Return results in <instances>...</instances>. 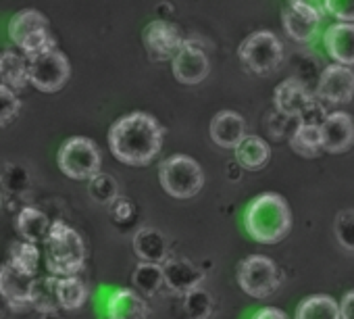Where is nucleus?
<instances>
[{
  "mask_svg": "<svg viewBox=\"0 0 354 319\" xmlns=\"http://www.w3.org/2000/svg\"><path fill=\"white\" fill-rule=\"evenodd\" d=\"M57 298L61 309L75 311L82 309L88 300V286L77 277H57Z\"/></svg>",
  "mask_w": 354,
  "mask_h": 319,
  "instance_id": "obj_27",
  "label": "nucleus"
},
{
  "mask_svg": "<svg viewBox=\"0 0 354 319\" xmlns=\"http://www.w3.org/2000/svg\"><path fill=\"white\" fill-rule=\"evenodd\" d=\"M106 319H150V307L140 292L119 288L106 300Z\"/></svg>",
  "mask_w": 354,
  "mask_h": 319,
  "instance_id": "obj_19",
  "label": "nucleus"
},
{
  "mask_svg": "<svg viewBox=\"0 0 354 319\" xmlns=\"http://www.w3.org/2000/svg\"><path fill=\"white\" fill-rule=\"evenodd\" d=\"M165 127L156 117L133 111L119 117L109 129V148L119 163L129 167H146L162 148Z\"/></svg>",
  "mask_w": 354,
  "mask_h": 319,
  "instance_id": "obj_1",
  "label": "nucleus"
},
{
  "mask_svg": "<svg viewBox=\"0 0 354 319\" xmlns=\"http://www.w3.org/2000/svg\"><path fill=\"white\" fill-rule=\"evenodd\" d=\"M28 71H30V84L36 90L50 94L65 88L71 75V65L65 53L55 48L34 59H28Z\"/></svg>",
  "mask_w": 354,
  "mask_h": 319,
  "instance_id": "obj_10",
  "label": "nucleus"
},
{
  "mask_svg": "<svg viewBox=\"0 0 354 319\" xmlns=\"http://www.w3.org/2000/svg\"><path fill=\"white\" fill-rule=\"evenodd\" d=\"M9 263L17 271L34 277L36 271H38V265H40V248H38V244L26 242V240L13 242L11 248H9Z\"/></svg>",
  "mask_w": 354,
  "mask_h": 319,
  "instance_id": "obj_28",
  "label": "nucleus"
},
{
  "mask_svg": "<svg viewBox=\"0 0 354 319\" xmlns=\"http://www.w3.org/2000/svg\"><path fill=\"white\" fill-rule=\"evenodd\" d=\"M323 3H308V0H292L281 11V24L286 34L296 42H310L323 21Z\"/></svg>",
  "mask_w": 354,
  "mask_h": 319,
  "instance_id": "obj_11",
  "label": "nucleus"
},
{
  "mask_svg": "<svg viewBox=\"0 0 354 319\" xmlns=\"http://www.w3.org/2000/svg\"><path fill=\"white\" fill-rule=\"evenodd\" d=\"M34 277L17 271L9 261L0 265V296L5 298L11 311L21 313L32 307Z\"/></svg>",
  "mask_w": 354,
  "mask_h": 319,
  "instance_id": "obj_15",
  "label": "nucleus"
},
{
  "mask_svg": "<svg viewBox=\"0 0 354 319\" xmlns=\"http://www.w3.org/2000/svg\"><path fill=\"white\" fill-rule=\"evenodd\" d=\"M44 263L55 277H73L86 265V244L80 232L65 221H53L44 242Z\"/></svg>",
  "mask_w": 354,
  "mask_h": 319,
  "instance_id": "obj_3",
  "label": "nucleus"
},
{
  "mask_svg": "<svg viewBox=\"0 0 354 319\" xmlns=\"http://www.w3.org/2000/svg\"><path fill=\"white\" fill-rule=\"evenodd\" d=\"M342 319H354V290L346 292L339 300Z\"/></svg>",
  "mask_w": 354,
  "mask_h": 319,
  "instance_id": "obj_38",
  "label": "nucleus"
},
{
  "mask_svg": "<svg viewBox=\"0 0 354 319\" xmlns=\"http://www.w3.org/2000/svg\"><path fill=\"white\" fill-rule=\"evenodd\" d=\"M32 307L42 313H57L61 309L59 298H57V277H40L34 282V292H32Z\"/></svg>",
  "mask_w": 354,
  "mask_h": 319,
  "instance_id": "obj_30",
  "label": "nucleus"
},
{
  "mask_svg": "<svg viewBox=\"0 0 354 319\" xmlns=\"http://www.w3.org/2000/svg\"><path fill=\"white\" fill-rule=\"evenodd\" d=\"M0 209H3V192H0Z\"/></svg>",
  "mask_w": 354,
  "mask_h": 319,
  "instance_id": "obj_41",
  "label": "nucleus"
},
{
  "mask_svg": "<svg viewBox=\"0 0 354 319\" xmlns=\"http://www.w3.org/2000/svg\"><path fill=\"white\" fill-rule=\"evenodd\" d=\"M9 38L17 48H21L26 59H34L57 48V38L50 34L48 19L36 9H24L11 19Z\"/></svg>",
  "mask_w": 354,
  "mask_h": 319,
  "instance_id": "obj_5",
  "label": "nucleus"
},
{
  "mask_svg": "<svg viewBox=\"0 0 354 319\" xmlns=\"http://www.w3.org/2000/svg\"><path fill=\"white\" fill-rule=\"evenodd\" d=\"M40 319H63L61 315H59V311L57 313H42L40 315Z\"/></svg>",
  "mask_w": 354,
  "mask_h": 319,
  "instance_id": "obj_40",
  "label": "nucleus"
},
{
  "mask_svg": "<svg viewBox=\"0 0 354 319\" xmlns=\"http://www.w3.org/2000/svg\"><path fill=\"white\" fill-rule=\"evenodd\" d=\"M244 226L252 240L261 244H277L292 230V209L277 192H263L248 205Z\"/></svg>",
  "mask_w": 354,
  "mask_h": 319,
  "instance_id": "obj_2",
  "label": "nucleus"
},
{
  "mask_svg": "<svg viewBox=\"0 0 354 319\" xmlns=\"http://www.w3.org/2000/svg\"><path fill=\"white\" fill-rule=\"evenodd\" d=\"M88 194L94 203L113 207L121 197H119V184L111 174H98L88 182Z\"/></svg>",
  "mask_w": 354,
  "mask_h": 319,
  "instance_id": "obj_31",
  "label": "nucleus"
},
{
  "mask_svg": "<svg viewBox=\"0 0 354 319\" xmlns=\"http://www.w3.org/2000/svg\"><path fill=\"white\" fill-rule=\"evenodd\" d=\"M323 7L339 24H354V0H325Z\"/></svg>",
  "mask_w": 354,
  "mask_h": 319,
  "instance_id": "obj_36",
  "label": "nucleus"
},
{
  "mask_svg": "<svg viewBox=\"0 0 354 319\" xmlns=\"http://www.w3.org/2000/svg\"><path fill=\"white\" fill-rule=\"evenodd\" d=\"M158 182L171 199L186 201L194 199L203 190L205 172L196 158L188 154H173L158 165Z\"/></svg>",
  "mask_w": 354,
  "mask_h": 319,
  "instance_id": "obj_4",
  "label": "nucleus"
},
{
  "mask_svg": "<svg viewBox=\"0 0 354 319\" xmlns=\"http://www.w3.org/2000/svg\"><path fill=\"white\" fill-rule=\"evenodd\" d=\"M133 205L125 199H119L115 205H113V219L117 224H129L133 219Z\"/></svg>",
  "mask_w": 354,
  "mask_h": 319,
  "instance_id": "obj_37",
  "label": "nucleus"
},
{
  "mask_svg": "<svg viewBox=\"0 0 354 319\" xmlns=\"http://www.w3.org/2000/svg\"><path fill=\"white\" fill-rule=\"evenodd\" d=\"M162 275H165V286L171 292L182 296L201 288V284L205 282V271L198 265H194L190 259H169L162 265Z\"/></svg>",
  "mask_w": 354,
  "mask_h": 319,
  "instance_id": "obj_17",
  "label": "nucleus"
},
{
  "mask_svg": "<svg viewBox=\"0 0 354 319\" xmlns=\"http://www.w3.org/2000/svg\"><path fill=\"white\" fill-rule=\"evenodd\" d=\"M321 144L329 154L348 152L354 144V119L344 111L329 113L321 123Z\"/></svg>",
  "mask_w": 354,
  "mask_h": 319,
  "instance_id": "obj_16",
  "label": "nucleus"
},
{
  "mask_svg": "<svg viewBox=\"0 0 354 319\" xmlns=\"http://www.w3.org/2000/svg\"><path fill=\"white\" fill-rule=\"evenodd\" d=\"M271 158V148L261 136H246L236 148V161L246 172H261Z\"/></svg>",
  "mask_w": 354,
  "mask_h": 319,
  "instance_id": "obj_23",
  "label": "nucleus"
},
{
  "mask_svg": "<svg viewBox=\"0 0 354 319\" xmlns=\"http://www.w3.org/2000/svg\"><path fill=\"white\" fill-rule=\"evenodd\" d=\"M19 109H21V100L17 98L15 90L0 84V127L9 125L19 115Z\"/></svg>",
  "mask_w": 354,
  "mask_h": 319,
  "instance_id": "obj_35",
  "label": "nucleus"
},
{
  "mask_svg": "<svg viewBox=\"0 0 354 319\" xmlns=\"http://www.w3.org/2000/svg\"><path fill=\"white\" fill-rule=\"evenodd\" d=\"M59 170L71 180H92L100 174L102 156L94 140L86 136H73L59 148Z\"/></svg>",
  "mask_w": 354,
  "mask_h": 319,
  "instance_id": "obj_8",
  "label": "nucleus"
},
{
  "mask_svg": "<svg viewBox=\"0 0 354 319\" xmlns=\"http://www.w3.org/2000/svg\"><path fill=\"white\" fill-rule=\"evenodd\" d=\"M213 296L203 286L184 296V311L190 319H209L213 313Z\"/></svg>",
  "mask_w": 354,
  "mask_h": 319,
  "instance_id": "obj_32",
  "label": "nucleus"
},
{
  "mask_svg": "<svg viewBox=\"0 0 354 319\" xmlns=\"http://www.w3.org/2000/svg\"><path fill=\"white\" fill-rule=\"evenodd\" d=\"M335 240L339 242L342 248L354 253V209L342 211L333 224Z\"/></svg>",
  "mask_w": 354,
  "mask_h": 319,
  "instance_id": "obj_34",
  "label": "nucleus"
},
{
  "mask_svg": "<svg viewBox=\"0 0 354 319\" xmlns=\"http://www.w3.org/2000/svg\"><path fill=\"white\" fill-rule=\"evenodd\" d=\"M290 148L304 156V158H315L323 152L321 144V125L315 123H298L294 131L290 134Z\"/></svg>",
  "mask_w": 354,
  "mask_h": 319,
  "instance_id": "obj_26",
  "label": "nucleus"
},
{
  "mask_svg": "<svg viewBox=\"0 0 354 319\" xmlns=\"http://www.w3.org/2000/svg\"><path fill=\"white\" fill-rule=\"evenodd\" d=\"M131 282L136 290L144 296H154L162 286H165V275H162V265L156 263H140L133 273Z\"/></svg>",
  "mask_w": 354,
  "mask_h": 319,
  "instance_id": "obj_29",
  "label": "nucleus"
},
{
  "mask_svg": "<svg viewBox=\"0 0 354 319\" xmlns=\"http://www.w3.org/2000/svg\"><path fill=\"white\" fill-rule=\"evenodd\" d=\"M0 84L21 90L30 84V71H28V59L15 51H3L0 53Z\"/></svg>",
  "mask_w": 354,
  "mask_h": 319,
  "instance_id": "obj_24",
  "label": "nucleus"
},
{
  "mask_svg": "<svg viewBox=\"0 0 354 319\" xmlns=\"http://www.w3.org/2000/svg\"><path fill=\"white\" fill-rule=\"evenodd\" d=\"M184 42L186 38L182 36V30L165 19H156L144 30V46L152 61H173Z\"/></svg>",
  "mask_w": 354,
  "mask_h": 319,
  "instance_id": "obj_13",
  "label": "nucleus"
},
{
  "mask_svg": "<svg viewBox=\"0 0 354 319\" xmlns=\"http://www.w3.org/2000/svg\"><path fill=\"white\" fill-rule=\"evenodd\" d=\"M5 190L13 197H24L30 190V172L19 165V163H11L3 170V182Z\"/></svg>",
  "mask_w": 354,
  "mask_h": 319,
  "instance_id": "obj_33",
  "label": "nucleus"
},
{
  "mask_svg": "<svg viewBox=\"0 0 354 319\" xmlns=\"http://www.w3.org/2000/svg\"><path fill=\"white\" fill-rule=\"evenodd\" d=\"M15 228H17L21 240L40 244V242H46L53 224L48 221L44 211H40L36 207H21L15 217Z\"/></svg>",
  "mask_w": 354,
  "mask_h": 319,
  "instance_id": "obj_22",
  "label": "nucleus"
},
{
  "mask_svg": "<svg viewBox=\"0 0 354 319\" xmlns=\"http://www.w3.org/2000/svg\"><path fill=\"white\" fill-rule=\"evenodd\" d=\"M294 319H342L339 302L329 294H310L296 307Z\"/></svg>",
  "mask_w": 354,
  "mask_h": 319,
  "instance_id": "obj_25",
  "label": "nucleus"
},
{
  "mask_svg": "<svg viewBox=\"0 0 354 319\" xmlns=\"http://www.w3.org/2000/svg\"><path fill=\"white\" fill-rule=\"evenodd\" d=\"M0 182H3V170H0Z\"/></svg>",
  "mask_w": 354,
  "mask_h": 319,
  "instance_id": "obj_42",
  "label": "nucleus"
},
{
  "mask_svg": "<svg viewBox=\"0 0 354 319\" xmlns=\"http://www.w3.org/2000/svg\"><path fill=\"white\" fill-rule=\"evenodd\" d=\"M175 80L184 86H196L203 84L211 73V61L203 44L196 40H186L182 51L171 61Z\"/></svg>",
  "mask_w": 354,
  "mask_h": 319,
  "instance_id": "obj_12",
  "label": "nucleus"
},
{
  "mask_svg": "<svg viewBox=\"0 0 354 319\" xmlns=\"http://www.w3.org/2000/svg\"><path fill=\"white\" fill-rule=\"evenodd\" d=\"M133 253L140 263L165 265L169 261V240L156 228H140L133 236Z\"/></svg>",
  "mask_w": 354,
  "mask_h": 319,
  "instance_id": "obj_21",
  "label": "nucleus"
},
{
  "mask_svg": "<svg viewBox=\"0 0 354 319\" xmlns=\"http://www.w3.org/2000/svg\"><path fill=\"white\" fill-rule=\"evenodd\" d=\"M209 134H211V140L219 148H227V150H236L242 144V140L248 136L244 117L236 111H230V109L219 111L211 119Z\"/></svg>",
  "mask_w": 354,
  "mask_h": 319,
  "instance_id": "obj_18",
  "label": "nucleus"
},
{
  "mask_svg": "<svg viewBox=\"0 0 354 319\" xmlns=\"http://www.w3.org/2000/svg\"><path fill=\"white\" fill-rule=\"evenodd\" d=\"M323 44L335 65L354 69V24L331 26L323 36Z\"/></svg>",
  "mask_w": 354,
  "mask_h": 319,
  "instance_id": "obj_20",
  "label": "nucleus"
},
{
  "mask_svg": "<svg viewBox=\"0 0 354 319\" xmlns=\"http://www.w3.org/2000/svg\"><path fill=\"white\" fill-rule=\"evenodd\" d=\"M238 59L246 71L257 75H269L277 71L283 61V44L273 32L259 30L244 38L238 48Z\"/></svg>",
  "mask_w": 354,
  "mask_h": 319,
  "instance_id": "obj_7",
  "label": "nucleus"
},
{
  "mask_svg": "<svg viewBox=\"0 0 354 319\" xmlns=\"http://www.w3.org/2000/svg\"><path fill=\"white\" fill-rule=\"evenodd\" d=\"M236 280L248 296L265 300L279 290L283 282V271L273 259L265 255H250L240 261Z\"/></svg>",
  "mask_w": 354,
  "mask_h": 319,
  "instance_id": "obj_6",
  "label": "nucleus"
},
{
  "mask_svg": "<svg viewBox=\"0 0 354 319\" xmlns=\"http://www.w3.org/2000/svg\"><path fill=\"white\" fill-rule=\"evenodd\" d=\"M273 104L275 109L292 119H298V123H315L321 125L317 121V115L321 119L323 117V109L317 102V98L308 92L306 84L298 78H288L286 82H281L275 92H273Z\"/></svg>",
  "mask_w": 354,
  "mask_h": 319,
  "instance_id": "obj_9",
  "label": "nucleus"
},
{
  "mask_svg": "<svg viewBox=\"0 0 354 319\" xmlns=\"http://www.w3.org/2000/svg\"><path fill=\"white\" fill-rule=\"evenodd\" d=\"M252 319H290V317L277 307H263L252 315Z\"/></svg>",
  "mask_w": 354,
  "mask_h": 319,
  "instance_id": "obj_39",
  "label": "nucleus"
},
{
  "mask_svg": "<svg viewBox=\"0 0 354 319\" xmlns=\"http://www.w3.org/2000/svg\"><path fill=\"white\" fill-rule=\"evenodd\" d=\"M317 98L331 104H346L354 98V69L327 65L317 82Z\"/></svg>",
  "mask_w": 354,
  "mask_h": 319,
  "instance_id": "obj_14",
  "label": "nucleus"
}]
</instances>
